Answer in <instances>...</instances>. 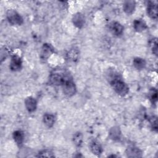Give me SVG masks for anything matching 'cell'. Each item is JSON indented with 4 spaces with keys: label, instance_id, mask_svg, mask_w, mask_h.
<instances>
[{
    "label": "cell",
    "instance_id": "6da1fadb",
    "mask_svg": "<svg viewBox=\"0 0 158 158\" xmlns=\"http://www.w3.org/2000/svg\"><path fill=\"white\" fill-rule=\"evenodd\" d=\"M71 77L70 75L64 69H54L49 76V81L54 86H62L67 80Z\"/></svg>",
    "mask_w": 158,
    "mask_h": 158
},
{
    "label": "cell",
    "instance_id": "7a4b0ae2",
    "mask_svg": "<svg viewBox=\"0 0 158 158\" xmlns=\"http://www.w3.org/2000/svg\"><path fill=\"white\" fill-rule=\"evenodd\" d=\"M110 83L114 91L122 96L126 95L129 91L128 85L119 75H114L112 77Z\"/></svg>",
    "mask_w": 158,
    "mask_h": 158
},
{
    "label": "cell",
    "instance_id": "3957f363",
    "mask_svg": "<svg viewBox=\"0 0 158 158\" xmlns=\"http://www.w3.org/2000/svg\"><path fill=\"white\" fill-rule=\"evenodd\" d=\"M6 17L9 22L12 25H20L23 22L22 16L14 9H9L7 11Z\"/></svg>",
    "mask_w": 158,
    "mask_h": 158
},
{
    "label": "cell",
    "instance_id": "277c9868",
    "mask_svg": "<svg viewBox=\"0 0 158 158\" xmlns=\"http://www.w3.org/2000/svg\"><path fill=\"white\" fill-rule=\"evenodd\" d=\"M61 86L64 94L68 97L73 96L77 92V87L72 77L67 80Z\"/></svg>",
    "mask_w": 158,
    "mask_h": 158
},
{
    "label": "cell",
    "instance_id": "5b68a950",
    "mask_svg": "<svg viewBox=\"0 0 158 158\" xmlns=\"http://www.w3.org/2000/svg\"><path fill=\"white\" fill-rule=\"evenodd\" d=\"M54 52V49L52 46L50 44L45 43L43 45L40 57L42 60H47Z\"/></svg>",
    "mask_w": 158,
    "mask_h": 158
},
{
    "label": "cell",
    "instance_id": "8992f818",
    "mask_svg": "<svg viewBox=\"0 0 158 158\" xmlns=\"http://www.w3.org/2000/svg\"><path fill=\"white\" fill-rule=\"evenodd\" d=\"M147 14L152 19L156 20L158 17L157 5L152 1H149L147 6Z\"/></svg>",
    "mask_w": 158,
    "mask_h": 158
},
{
    "label": "cell",
    "instance_id": "52a82bcc",
    "mask_svg": "<svg viewBox=\"0 0 158 158\" xmlns=\"http://www.w3.org/2000/svg\"><path fill=\"white\" fill-rule=\"evenodd\" d=\"M109 29L111 33L117 36L122 35L123 32V27L118 22H112L109 25Z\"/></svg>",
    "mask_w": 158,
    "mask_h": 158
},
{
    "label": "cell",
    "instance_id": "ba28073f",
    "mask_svg": "<svg viewBox=\"0 0 158 158\" xmlns=\"http://www.w3.org/2000/svg\"><path fill=\"white\" fill-rule=\"evenodd\" d=\"M72 20L73 25L78 28H82L85 23V17L84 15L80 12L75 14L72 17Z\"/></svg>",
    "mask_w": 158,
    "mask_h": 158
},
{
    "label": "cell",
    "instance_id": "9c48e42d",
    "mask_svg": "<svg viewBox=\"0 0 158 158\" xmlns=\"http://www.w3.org/2000/svg\"><path fill=\"white\" fill-rule=\"evenodd\" d=\"M22 61L21 58L18 56H13L10 62V69L11 70L17 72L21 69Z\"/></svg>",
    "mask_w": 158,
    "mask_h": 158
},
{
    "label": "cell",
    "instance_id": "30bf717a",
    "mask_svg": "<svg viewBox=\"0 0 158 158\" xmlns=\"http://www.w3.org/2000/svg\"><path fill=\"white\" fill-rule=\"evenodd\" d=\"M25 105L27 110L29 112H33L35 111L37 107V102L36 99L31 97H27L25 100Z\"/></svg>",
    "mask_w": 158,
    "mask_h": 158
},
{
    "label": "cell",
    "instance_id": "8fae6325",
    "mask_svg": "<svg viewBox=\"0 0 158 158\" xmlns=\"http://www.w3.org/2000/svg\"><path fill=\"white\" fill-rule=\"evenodd\" d=\"M126 154L128 157H141L142 156L141 151L137 147H128L126 150Z\"/></svg>",
    "mask_w": 158,
    "mask_h": 158
},
{
    "label": "cell",
    "instance_id": "7c38bea8",
    "mask_svg": "<svg viewBox=\"0 0 158 158\" xmlns=\"http://www.w3.org/2000/svg\"><path fill=\"white\" fill-rule=\"evenodd\" d=\"M136 6V2L134 1H125L123 4V9L127 14H131Z\"/></svg>",
    "mask_w": 158,
    "mask_h": 158
},
{
    "label": "cell",
    "instance_id": "4fadbf2b",
    "mask_svg": "<svg viewBox=\"0 0 158 158\" xmlns=\"http://www.w3.org/2000/svg\"><path fill=\"white\" fill-rule=\"evenodd\" d=\"M147 25L144 20L141 19H136L133 22V28L137 32H141L147 28Z\"/></svg>",
    "mask_w": 158,
    "mask_h": 158
},
{
    "label": "cell",
    "instance_id": "5bb4252c",
    "mask_svg": "<svg viewBox=\"0 0 158 158\" xmlns=\"http://www.w3.org/2000/svg\"><path fill=\"white\" fill-rule=\"evenodd\" d=\"M43 120L44 123L49 128L52 127L55 122H56V117L53 114H45L43 115Z\"/></svg>",
    "mask_w": 158,
    "mask_h": 158
},
{
    "label": "cell",
    "instance_id": "9a60e30c",
    "mask_svg": "<svg viewBox=\"0 0 158 158\" xmlns=\"http://www.w3.org/2000/svg\"><path fill=\"white\" fill-rule=\"evenodd\" d=\"M13 139L15 143L20 146L23 143V139H24V134L23 132L21 130H16L14 131L12 134Z\"/></svg>",
    "mask_w": 158,
    "mask_h": 158
},
{
    "label": "cell",
    "instance_id": "2e32d148",
    "mask_svg": "<svg viewBox=\"0 0 158 158\" xmlns=\"http://www.w3.org/2000/svg\"><path fill=\"white\" fill-rule=\"evenodd\" d=\"M79 54H80V52L78 49H77L75 48L71 49L67 53V58L70 61L75 62L76 60H78V59L79 57Z\"/></svg>",
    "mask_w": 158,
    "mask_h": 158
},
{
    "label": "cell",
    "instance_id": "e0dca14e",
    "mask_svg": "<svg viewBox=\"0 0 158 158\" xmlns=\"http://www.w3.org/2000/svg\"><path fill=\"white\" fill-rule=\"evenodd\" d=\"M133 64L134 67L138 70H142L144 69L146 65L145 60L141 57H135L133 59Z\"/></svg>",
    "mask_w": 158,
    "mask_h": 158
},
{
    "label": "cell",
    "instance_id": "ac0fdd59",
    "mask_svg": "<svg viewBox=\"0 0 158 158\" xmlns=\"http://www.w3.org/2000/svg\"><path fill=\"white\" fill-rule=\"evenodd\" d=\"M109 136L112 139L118 140L120 138L121 131L120 130L119 127H114L110 128L109 131Z\"/></svg>",
    "mask_w": 158,
    "mask_h": 158
},
{
    "label": "cell",
    "instance_id": "d6986e66",
    "mask_svg": "<svg viewBox=\"0 0 158 158\" xmlns=\"http://www.w3.org/2000/svg\"><path fill=\"white\" fill-rule=\"evenodd\" d=\"M90 148H91V150L92 152L96 156L101 155L103 151L102 146L98 143H97L96 141H93L91 144Z\"/></svg>",
    "mask_w": 158,
    "mask_h": 158
},
{
    "label": "cell",
    "instance_id": "ffe728a7",
    "mask_svg": "<svg viewBox=\"0 0 158 158\" xmlns=\"http://www.w3.org/2000/svg\"><path fill=\"white\" fill-rule=\"evenodd\" d=\"M73 141L75 145L77 146H80L83 142V135L81 132H77L73 135Z\"/></svg>",
    "mask_w": 158,
    "mask_h": 158
},
{
    "label": "cell",
    "instance_id": "44dd1931",
    "mask_svg": "<svg viewBox=\"0 0 158 158\" xmlns=\"http://www.w3.org/2000/svg\"><path fill=\"white\" fill-rule=\"evenodd\" d=\"M149 98L152 104H156L157 101V91L156 88H152L149 91Z\"/></svg>",
    "mask_w": 158,
    "mask_h": 158
},
{
    "label": "cell",
    "instance_id": "7402d4cb",
    "mask_svg": "<svg viewBox=\"0 0 158 158\" xmlns=\"http://www.w3.org/2000/svg\"><path fill=\"white\" fill-rule=\"evenodd\" d=\"M37 157H54V155L53 154V152L49 149H44L42 150L41 151H40Z\"/></svg>",
    "mask_w": 158,
    "mask_h": 158
},
{
    "label": "cell",
    "instance_id": "603a6c76",
    "mask_svg": "<svg viewBox=\"0 0 158 158\" xmlns=\"http://www.w3.org/2000/svg\"><path fill=\"white\" fill-rule=\"evenodd\" d=\"M150 46L152 50V52L154 54H155L156 56H157V49H158V46H157V38H154L152 39L151 41H150Z\"/></svg>",
    "mask_w": 158,
    "mask_h": 158
},
{
    "label": "cell",
    "instance_id": "cb8c5ba5",
    "mask_svg": "<svg viewBox=\"0 0 158 158\" xmlns=\"http://www.w3.org/2000/svg\"><path fill=\"white\" fill-rule=\"evenodd\" d=\"M149 122L151 125L152 128L153 129L154 131H157L158 129V126H157V118L156 116H152L150 117L149 119Z\"/></svg>",
    "mask_w": 158,
    "mask_h": 158
}]
</instances>
